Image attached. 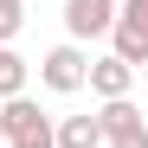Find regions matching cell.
Here are the masks:
<instances>
[{
  "mask_svg": "<svg viewBox=\"0 0 148 148\" xmlns=\"http://www.w3.org/2000/svg\"><path fill=\"white\" fill-rule=\"evenodd\" d=\"M84 71H90V52L64 39V45H52V52L39 58V84L58 90V97H77V90H84Z\"/></svg>",
  "mask_w": 148,
  "mask_h": 148,
  "instance_id": "cell-1",
  "label": "cell"
},
{
  "mask_svg": "<svg viewBox=\"0 0 148 148\" xmlns=\"http://www.w3.org/2000/svg\"><path fill=\"white\" fill-rule=\"evenodd\" d=\"M97 129H103V148H148V122H142V110L129 97L97 110Z\"/></svg>",
  "mask_w": 148,
  "mask_h": 148,
  "instance_id": "cell-2",
  "label": "cell"
},
{
  "mask_svg": "<svg viewBox=\"0 0 148 148\" xmlns=\"http://www.w3.org/2000/svg\"><path fill=\"white\" fill-rule=\"evenodd\" d=\"M110 26H116V0H64V39L71 45L110 39Z\"/></svg>",
  "mask_w": 148,
  "mask_h": 148,
  "instance_id": "cell-3",
  "label": "cell"
},
{
  "mask_svg": "<svg viewBox=\"0 0 148 148\" xmlns=\"http://www.w3.org/2000/svg\"><path fill=\"white\" fill-rule=\"evenodd\" d=\"M84 90H97L103 103H116V97H129V90H135V71L122 64L116 52H103V58H90V71H84Z\"/></svg>",
  "mask_w": 148,
  "mask_h": 148,
  "instance_id": "cell-4",
  "label": "cell"
},
{
  "mask_svg": "<svg viewBox=\"0 0 148 148\" xmlns=\"http://www.w3.org/2000/svg\"><path fill=\"white\" fill-rule=\"evenodd\" d=\"M45 122H52V116H45L32 97H7V103H0V135H7V142H19V135L45 129Z\"/></svg>",
  "mask_w": 148,
  "mask_h": 148,
  "instance_id": "cell-5",
  "label": "cell"
},
{
  "mask_svg": "<svg viewBox=\"0 0 148 148\" xmlns=\"http://www.w3.org/2000/svg\"><path fill=\"white\" fill-rule=\"evenodd\" d=\"M52 148H103L97 116H58L52 122Z\"/></svg>",
  "mask_w": 148,
  "mask_h": 148,
  "instance_id": "cell-6",
  "label": "cell"
},
{
  "mask_svg": "<svg viewBox=\"0 0 148 148\" xmlns=\"http://www.w3.org/2000/svg\"><path fill=\"white\" fill-rule=\"evenodd\" d=\"M26 84H32V64L13 52V45H0V103L7 97H26Z\"/></svg>",
  "mask_w": 148,
  "mask_h": 148,
  "instance_id": "cell-7",
  "label": "cell"
},
{
  "mask_svg": "<svg viewBox=\"0 0 148 148\" xmlns=\"http://www.w3.org/2000/svg\"><path fill=\"white\" fill-rule=\"evenodd\" d=\"M19 26H26V7H19V0H0V45H13Z\"/></svg>",
  "mask_w": 148,
  "mask_h": 148,
  "instance_id": "cell-8",
  "label": "cell"
},
{
  "mask_svg": "<svg viewBox=\"0 0 148 148\" xmlns=\"http://www.w3.org/2000/svg\"><path fill=\"white\" fill-rule=\"evenodd\" d=\"M7 148H52V122H45V129H32V135H19V142H7Z\"/></svg>",
  "mask_w": 148,
  "mask_h": 148,
  "instance_id": "cell-9",
  "label": "cell"
},
{
  "mask_svg": "<svg viewBox=\"0 0 148 148\" xmlns=\"http://www.w3.org/2000/svg\"><path fill=\"white\" fill-rule=\"evenodd\" d=\"M142 84H148V64H142Z\"/></svg>",
  "mask_w": 148,
  "mask_h": 148,
  "instance_id": "cell-10",
  "label": "cell"
}]
</instances>
